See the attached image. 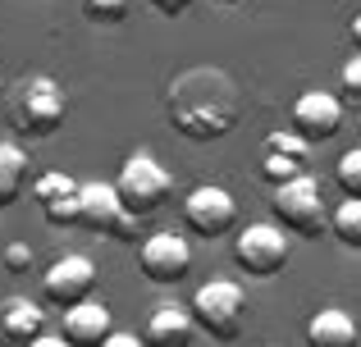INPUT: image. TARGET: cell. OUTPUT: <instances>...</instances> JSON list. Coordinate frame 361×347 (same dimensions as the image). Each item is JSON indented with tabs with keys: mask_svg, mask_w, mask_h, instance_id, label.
<instances>
[{
	"mask_svg": "<svg viewBox=\"0 0 361 347\" xmlns=\"http://www.w3.org/2000/svg\"><path fill=\"white\" fill-rule=\"evenodd\" d=\"M165 115L174 124V133H183L188 142H215V137L233 133V124L243 115V96L224 69L197 64V69H183L169 82Z\"/></svg>",
	"mask_w": 361,
	"mask_h": 347,
	"instance_id": "cell-1",
	"label": "cell"
},
{
	"mask_svg": "<svg viewBox=\"0 0 361 347\" xmlns=\"http://www.w3.org/2000/svg\"><path fill=\"white\" fill-rule=\"evenodd\" d=\"M64 110H69V96H64V87L51 73H27V78H18L14 96H9V119H14V128L27 133V137H51L55 128H60Z\"/></svg>",
	"mask_w": 361,
	"mask_h": 347,
	"instance_id": "cell-2",
	"label": "cell"
},
{
	"mask_svg": "<svg viewBox=\"0 0 361 347\" xmlns=\"http://www.w3.org/2000/svg\"><path fill=\"white\" fill-rule=\"evenodd\" d=\"M270 210H274V220H279L283 229L302 233V238H320L325 224H329L325 187H320V178H311V174H298V178H288V183H274Z\"/></svg>",
	"mask_w": 361,
	"mask_h": 347,
	"instance_id": "cell-3",
	"label": "cell"
},
{
	"mask_svg": "<svg viewBox=\"0 0 361 347\" xmlns=\"http://www.w3.org/2000/svg\"><path fill=\"white\" fill-rule=\"evenodd\" d=\"M192 315H197V329H206L211 339L229 343L243 334V320H247V297L233 279H211L192 293Z\"/></svg>",
	"mask_w": 361,
	"mask_h": 347,
	"instance_id": "cell-4",
	"label": "cell"
},
{
	"mask_svg": "<svg viewBox=\"0 0 361 347\" xmlns=\"http://www.w3.org/2000/svg\"><path fill=\"white\" fill-rule=\"evenodd\" d=\"M123 206H128V215H137V220H147V215H156L160 206H165L169 187H174V178H169V170L156 160L151 151H133L128 160H123V170L115 178Z\"/></svg>",
	"mask_w": 361,
	"mask_h": 347,
	"instance_id": "cell-5",
	"label": "cell"
},
{
	"mask_svg": "<svg viewBox=\"0 0 361 347\" xmlns=\"http://www.w3.org/2000/svg\"><path fill=\"white\" fill-rule=\"evenodd\" d=\"M78 224L82 229H92L101 238H133V229H137V215H128V206H123L119 187L115 183H101V178H87L82 183V201H78Z\"/></svg>",
	"mask_w": 361,
	"mask_h": 347,
	"instance_id": "cell-6",
	"label": "cell"
},
{
	"mask_svg": "<svg viewBox=\"0 0 361 347\" xmlns=\"http://www.w3.org/2000/svg\"><path fill=\"white\" fill-rule=\"evenodd\" d=\"M233 256H238V265L247 275H274V270L288 260V233H283V224H270V220H252L238 229V238H233Z\"/></svg>",
	"mask_w": 361,
	"mask_h": 347,
	"instance_id": "cell-7",
	"label": "cell"
},
{
	"mask_svg": "<svg viewBox=\"0 0 361 347\" xmlns=\"http://www.w3.org/2000/svg\"><path fill=\"white\" fill-rule=\"evenodd\" d=\"M137 265L151 284H178V279L192 270V247H188V238L174 233V229L147 233L142 247H137Z\"/></svg>",
	"mask_w": 361,
	"mask_h": 347,
	"instance_id": "cell-8",
	"label": "cell"
},
{
	"mask_svg": "<svg viewBox=\"0 0 361 347\" xmlns=\"http://www.w3.org/2000/svg\"><path fill=\"white\" fill-rule=\"evenodd\" d=\"M97 288V265L82 251H69V256H55L51 265L42 270V293L51 297L55 306H78L92 297Z\"/></svg>",
	"mask_w": 361,
	"mask_h": 347,
	"instance_id": "cell-9",
	"label": "cell"
},
{
	"mask_svg": "<svg viewBox=\"0 0 361 347\" xmlns=\"http://www.w3.org/2000/svg\"><path fill=\"white\" fill-rule=\"evenodd\" d=\"M183 220H188V229L202 233V238H220L224 229H233L238 206H233L229 187H220V183H197L192 192L183 196Z\"/></svg>",
	"mask_w": 361,
	"mask_h": 347,
	"instance_id": "cell-10",
	"label": "cell"
},
{
	"mask_svg": "<svg viewBox=\"0 0 361 347\" xmlns=\"http://www.w3.org/2000/svg\"><path fill=\"white\" fill-rule=\"evenodd\" d=\"M343 124V101L325 87H311L293 101V128H298L307 142H329Z\"/></svg>",
	"mask_w": 361,
	"mask_h": 347,
	"instance_id": "cell-11",
	"label": "cell"
},
{
	"mask_svg": "<svg viewBox=\"0 0 361 347\" xmlns=\"http://www.w3.org/2000/svg\"><path fill=\"white\" fill-rule=\"evenodd\" d=\"M307 156H311V142L298 133V128H279V133L265 137V156H261V174L265 183H288V178L307 174Z\"/></svg>",
	"mask_w": 361,
	"mask_h": 347,
	"instance_id": "cell-12",
	"label": "cell"
},
{
	"mask_svg": "<svg viewBox=\"0 0 361 347\" xmlns=\"http://www.w3.org/2000/svg\"><path fill=\"white\" fill-rule=\"evenodd\" d=\"M32 201H37V210L46 215L51 224H78V201H82V183L73 174H64V170H51V174H42L32 183Z\"/></svg>",
	"mask_w": 361,
	"mask_h": 347,
	"instance_id": "cell-13",
	"label": "cell"
},
{
	"mask_svg": "<svg viewBox=\"0 0 361 347\" xmlns=\"http://www.w3.org/2000/svg\"><path fill=\"white\" fill-rule=\"evenodd\" d=\"M60 334L73 347H101L115 334V315H110V306L101 297H87L78 306H64V329Z\"/></svg>",
	"mask_w": 361,
	"mask_h": 347,
	"instance_id": "cell-14",
	"label": "cell"
},
{
	"mask_svg": "<svg viewBox=\"0 0 361 347\" xmlns=\"http://www.w3.org/2000/svg\"><path fill=\"white\" fill-rule=\"evenodd\" d=\"M197 329V315L192 306H178V302H160L156 311L147 315V339L151 347H188V339H192Z\"/></svg>",
	"mask_w": 361,
	"mask_h": 347,
	"instance_id": "cell-15",
	"label": "cell"
},
{
	"mask_svg": "<svg viewBox=\"0 0 361 347\" xmlns=\"http://www.w3.org/2000/svg\"><path fill=\"white\" fill-rule=\"evenodd\" d=\"M37 334H46V315L37 302H27V297H5L0 302V343L9 347H27L37 339Z\"/></svg>",
	"mask_w": 361,
	"mask_h": 347,
	"instance_id": "cell-16",
	"label": "cell"
},
{
	"mask_svg": "<svg viewBox=\"0 0 361 347\" xmlns=\"http://www.w3.org/2000/svg\"><path fill=\"white\" fill-rule=\"evenodd\" d=\"M307 343L311 347H357V320L343 306H320L307 320Z\"/></svg>",
	"mask_w": 361,
	"mask_h": 347,
	"instance_id": "cell-17",
	"label": "cell"
},
{
	"mask_svg": "<svg viewBox=\"0 0 361 347\" xmlns=\"http://www.w3.org/2000/svg\"><path fill=\"white\" fill-rule=\"evenodd\" d=\"M23 183H27V151L18 142H0V210L14 206Z\"/></svg>",
	"mask_w": 361,
	"mask_h": 347,
	"instance_id": "cell-18",
	"label": "cell"
},
{
	"mask_svg": "<svg viewBox=\"0 0 361 347\" xmlns=\"http://www.w3.org/2000/svg\"><path fill=\"white\" fill-rule=\"evenodd\" d=\"M329 229L338 233V242L348 247H361V196H343L329 215Z\"/></svg>",
	"mask_w": 361,
	"mask_h": 347,
	"instance_id": "cell-19",
	"label": "cell"
},
{
	"mask_svg": "<svg viewBox=\"0 0 361 347\" xmlns=\"http://www.w3.org/2000/svg\"><path fill=\"white\" fill-rule=\"evenodd\" d=\"M334 178H338V187H343L348 196H361V146H348V151L338 156Z\"/></svg>",
	"mask_w": 361,
	"mask_h": 347,
	"instance_id": "cell-20",
	"label": "cell"
},
{
	"mask_svg": "<svg viewBox=\"0 0 361 347\" xmlns=\"http://www.w3.org/2000/svg\"><path fill=\"white\" fill-rule=\"evenodd\" d=\"M82 9H87V18H97V23H119L128 0H82Z\"/></svg>",
	"mask_w": 361,
	"mask_h": 347,
	"instance_id": "cell-21",
	"label": "cell"
},
{
	"mask_svg": "<svg viewBox=\"0 0 361 347\" xmlns=\"http://www.w3.org/2000/svg\"><path fill=\"white\" fill-rule=\"evenodd\" d=\"M32 247H27V242H9L5 247V270L9 275H27V270H32Z\"/></svg>",
	"mask_w": 361,
	"mask_h": 347,
	"instance_id": "cell-22",
	"label": "cell"
},
{
	"mask_svg": "<svg viewBox=\"0 0 361 347\" xmlns=\"http://www.w3.org/2000/svg\"><path fill=\"white\" fill-rule=\"evenodd\" d=\"M343 92H348V96H353V101L361 96V51H357L353 60L343 64Z\"/></svg>",
	"mask_w": 361,
	"mask_h": 347,
	"instance_id": "cell-23",
	"label": "cell"
},
{
	"mask_svg": "<svg viewBox=\"0 0 361 347\" xmlns=\"http://www.w3.org/2000/svg\"><path fill=\"white\" fill-rule=\"evenodd\" d=\"M101 347H151V343H147V339H137V334H128V329H115Z\"/></svg>",
	"mask_w": 361,
	"mask_h": 347,
	"instance_id": "cell-24",
	"label": "cell"
},
{
	"mask_svg": "<svg viewBox=\"0 0 361 347\" xmlns=\"http://www.w3.org/2000/svg\"><path fill=\"white\" fill-rule=\"evenodd\" d=\"M27 347H73V343L64 339V334H37V339L27 343Z\"/></svg>",
	"mask_w": 361,
	"mask_h": 347,
	"instance_id": "cell-25",
	"label": "cell"
},
{
	"mask_svg": "<svg viewBox=\"0 0 361 347\" xmlns=\"http://www.w3.org/2000/svg\"><path fill=\"white\" fill-rule=\"evenodd\" d=\"M151 5H156L160 14H169V18H174V14H183V9L192 5V0H151Z\"/></svg>",
	"mask_w": 361,
	"mask_h": 347,
	"instance_id": "cell-26",
	"label": "cell"
},
{
	"mask_svg": "<svg viewBox=\"0 0 361 347\" xmlns=\"http://www.w3.org/2000/svg\"><path fill=\"white\" fill-rule=\"evenodd\" d=\"M348 32H353V46L361 51V9H357V18H353V23H348Z\"/></svg>",
	"mask_w": 361,
	"mask_h": 347,
	"instance_id": "cell-27",
	"label": "cell"
},
{
	"mask_svg": "<svg viewBox=\"0 0 361 347\" xmlns=\"http://www.w3.org/2000/svg\"><path fill=\"white\" fill-rule=\"evenodd\" d=\"M357 128H361V115H357Z\"/></svg>",
	"mask_w": 361,
	"mask_h": 347,
	"instance_id": "cell-28",
	"label": "cell"
},
{
	"mask_svg": "<svg viewBox=\"0 0 361 347\" xmlns=\"http://www.w3.org/2000/svg\"><path fill=\"white\" fill-rule=\"evenodd\" d=\"M224 5H233V0H224Z\"/></svg>",
	"mask_w": 361,
	"mask_h": 347,
	"instance_id": "cell-29",
	"label": "cell"
}]
</instances>
